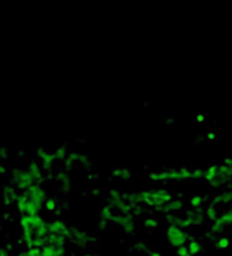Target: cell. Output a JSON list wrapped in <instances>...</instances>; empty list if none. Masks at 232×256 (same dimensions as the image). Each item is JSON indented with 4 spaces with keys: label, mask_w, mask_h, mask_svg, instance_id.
Here are the masks:
<instances>
[{
    "label": "cell",
    "mask_w": 232,
    "mask_h": 256,
    "mask_svg": "<svg viewBox=\"0 0 232 256\" xmlns=\"http://www.w3.org/2000/svg\"><path fill=\"white\" fill-rule=\"evenodd\" d=\"M20 229L23 241L28 248H41L47 244L50 238L48 222H46L41 216H30L20 218Z\"/></svg>",
    "instance_id": "obj_1"
},
{
    "label": "cell",
    "mask_w": 232,
    "mask_h": 256,
    "mask_svg": "<svg viewBox=\"0 0 232 256\" xmlns=\"http://www.w3.org/2000/svg\"><path fill=\"white\" fill-rule=\"evenodd\" d=\"M44 205H46V192L40 186L28 187L17 196V210L22 217L41 216Z\"/></svg>",
    "instance_id": "obj_2"
},
{
    "label": "cell",
    "mask_w": 232,
    "mask_h": 256,
    "mask_svg": "<svg viewBox=\"0 0 232 256\" xmlns=\"http://www.w3.org/2000/svg\"><path fill=\"white\" fill-rule=\"evenodd\" d=\"M164 235H166V240H168L169 246H172L174 248L187 246V242H188V234L178 223H170L166 228Z\"/></svg>",
    "instance_id": "obj_3"
},
{
    "label": "cell",
    "mask_w": 232,
    "mask_h": 256,
    "mask_svg": "<svg viewBox=\"0 0 232 256\" xmlns=\"http://www.w3.org/2000/svg\"><path fill=\"white\" fill-rule=\"evenodd\" d=\"M230 175H232V169H229L228 166H212L202 174L205 181H208V184L214 187L223 184L224 180H228Z\"/></svg>",
    "instance_id": "obj_4"
},
{
    "label": "cell",
    "mask_w": 232,
    "mask_h": 256,
    "mask_svg": "<svg viewBox=\"0 0 232 256\" xmlns=\"http://www.w3.org/2000/svg\"><path fill=\"white\" fill-rule=\"evenodd\" d=\"M190 176H192V174H190L188 170H184V169L152 175L154 180H176V181H182V180H187V178H190Z\"/></svg>",
    "instance_id": "obj_5"
},
{
    "label": "cell",
    "mask_w": 232,
    "mask_h": 256,
    "mask_svg": "<svg viewBox=\"0 0 232 256\" xmlns=\"http://www.w3.org/2000/svg\"><path fill=\"white\" fill-rule=\"evenodd\" d=\"M144 199L150 205H162V204H166V202L170 200V194H168V193H160V194L148 193V194L144 196Z\"/></svg>",
    "instance_id": "obj_6"
},
{
    "label": "cell",
    "mask_w": 232,
    "mask_h": 256,
    "mask_svg": "<svg viewBox=\"0 0 232 256\" xmlns=\"http://www.w3.org/2000/svg\"><path fill=\"white\" fill-rule=\"evenodd\" d=\"M229 224H232V208L224 211L220 217H217L214 220V230H220V229H223V228H226Z\"/></svg>",
    "instance_id": "obj_7"
},
{
    "label": "cell",
    "mask_w": 232,
    "mask_h": 256,
    "mask_svg": "<svg viewBox=\"0 0 232 256\" xmlns=\"http://www.w3.org/2000/svg\"><path fill=\"white\" fill-rule=\"evenodd\" d=\"M187 248H188V253H190L192 256H198V254L202 252V244H200L198 240H192V241H188Z\"/></svg>",
    "instance_id": "obj_8"
},
{
    "label": "cell",
    "mask_w": 232,
    "mask_h": 256,
    "mask_svg": "<svg viewBox=\"0 0 232 256\" xmlns=\"http://www.w3.org/2000/svg\"><path fill=\"white\" fill-rule=\"evenodd\" d=\"M16 256H41V248H24L22 252H18Z\"/></svg>",
    "instance_id": "obj_9"
},
{
    "label": "cell",
    "mask_w": 232,
    "mask_h": 256,
    "mask_svg": "<svg viewBox=\"0 0 232 256\" xmlns=\"http://www.w3.org/2000/svg\"><path fill=\"white\" fill-rule=\"evenodd\" d=\"M216 246H217L218 248H226V247L229 246V240H228V238H220L218 242H217Z\"/></svg>",
    "instance_id": "obj_10"
},
{
    "label": "cell",
    "mask_w": 232,
    "mask_h": 256,
    "mask_svg": "<svg viewBox=\"0 0 232 256\" xmlns=\"http://www.w3.org/2000/svg\"><path fill=\"white\" fill-rule=\"evenodd\" d=\"M198 204H202V199H200V198H194V199L192 200V205H193V206H198Z\"/></svg>",
    "instance_id": "obj_11"
},
{
    "label": "cell",
    "mask_w": 232,
    "mask_h": 256,
    "mask_svg": "<svg viewBox=\"0 0 232 256\" xmlns=\"http://www.w3.org/2000/svg\"><path fill=\"white\" fill-rule=\"evenodd\" d=\"M148 256H163V254H162V253H158V252H151Z\"/></svg>",
    "instance_id": "obj_12"
},
{
    "label": "cell",
    "mask_w": 232,
    "mask_h": 256,
    "mask_svg": "<svg viewBox=\"0 0 232 256\" xmlns=\"http://www.w3.org/2000/svg\"><path fill=\"white\" fill-rule=\"evenodd\" d=\"M186 256H192V254H190V253H188V254H186Z\"/></svg>",
    "instance_id": "obj_13"
}]
</instances>
